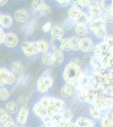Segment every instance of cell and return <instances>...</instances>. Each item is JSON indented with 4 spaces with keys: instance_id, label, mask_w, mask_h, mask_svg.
Masks as SVG:
<instances>
[{
    "instance_id": "23",
    "label": "cell",
    "mask_w": 113,
    "mask_h": 127,
    "mask_svg": "<svg viewBox=\"0 0 113 127\" xmlns=\"http://www.w3.org/2000/svg\"><path fill=\"white\" fill-rule=\"evenodd\" d=\"M75 32L79 36H85L88 33V27L87 25H83V24H79L76 25L75 27Z\"/></svg>"
},
{
    "instance_id": "30",
    "label": "cell",
    "mask_w": 113,
    "mask_h": 127,
    "mask_svg": "<svg viewBox=\"0 0 113 127\" xmlns=\"http://www.w3.org/2000/svg\"><path fill=\"white\" fill-rule=\"evenodd\" d=\"M18 110V105L14 102H9L6 105V111L8 114H14Z\"/></svg>"
},
{
    "instance_id": "35",
    "label": "cell",
    "mask_w": 113,
    "mask_h": 127,
    "mask_svg": "<svg viewBox=\"0 0 113 127\" xmlns=\"http://www.w3.org/2000/svg\"><path fill=\"white\" fill-rule=\"evenodd\" d=\"M9 95L10 93L7 89H5V88H0V100H2V101L7 100L9 98Z\"/></svg>"
},
{
    "instance_id": "47",
    "label": "cell",
    "mask_w": 113,
    "mask_h": 127,
    "mask_svg": "<svg viewBox=\"0 0 113 127\" xmlns=\"http://www.w3.org/2000/svg\"><path fill=\"white\" fill-rule=\"evenodd\" d=\"M57 3H59L60 5L62 6H67V5H68V3H70L69 1H62V0H58L57 1Z\"/></svg>"
},
{
    "instance_id": "4",
    "label": "cell",
    "mask_w": 113,
    "mask_h": 127,
    "mask_svg": "<svg viewBox=\"0 0 113 127\" xmlns=\"http://www.w3.org/2000/svg\"><path fill=\"white\" fill-rule=\"evenodd\" d=\"M3 43L9 48H14L19 43V37L14 32H9V33L5 34Z\"/></svg>"
},
{
    "instance_id": "49",
    "label": "cell",
    "mask_w": 113,
    "mask_h": 127,
    "mask_svg": "<svg viewBox=\"0 0 113 127\" xmlns=\"http://www.w3.org/2000/svg\"><path fill=\"white\" fill-rule=\"evenodd\" d=\"M7 3V0H0V6H3V5H5Z\"/></svg>"
},
{
    "instance_id": "38",
    "label": "cell",
    "mask_w": 113,
    "mask_h": 127,
    "mask_svg": "<svg viewBox=\"0 0 113 127\" xmlns=\"http://www.w3.org/2000/svg\"><path fill=\"white\" fill-rule=\"evenodd\" d=\"M44 3H45V2L42 1V0H34V1H32L31 5L34 9H38L39 8H40L42 4H44Z\"/></svg>"
},
{
    "instance_id": "51",
    "label": "cell",
    "mask_w": 113,
    "mask_h": 127,
    "mask_svg": "<svg viewBox=\"0 0 113 127\" xmlns=\"http://www.w3.org/2000/svg\"><path fill=\"white\" fill-rule=\"evenodd\" d=\"M3 15L2 13H0V24H1L2 20H3Z\"/></svg>"
},
{
    "instance_id": "25",
    "label": "cell",
    "mask_w": 113,
    "mask_h": 127,
    "mask_svg": "<svg viewBox=\"0 0 113 127\" xmlns=\"http://www.w3.org/2000/svg\"><path fill=\"white\" fill-rule=\"evenodd\" d=\"M48 89L49 88L47 87V86L46 85V83H45V81H44V78H43L42 76L40 77L37 81V90H38V92L41 93H46Z\"/></svg>"
},
{
    "instance_id": "50",
    "label": "cell",
    "mask_w": 113,
    "mask_h": 127,
    "mask_svg": "<svg viewBox=\"0 0 113 127\" xmlns=\"http://www.w3.org/2000/svg\"><path fill=\"white\" fill-rule=\"evenodd\" d=\"M4 82H3V81L2 80V78H1V76H0V87H3V85H4Z\"/></svg>"
},
{
    "instance_id": "13",
    "label": "cell",
    "mask_w": 113,
    "mask_h": 127,
    "mask_svg": "<svg viewBox=\"0 0 113 127\" xmlns=\"http://www.w3.org/2000/svg\"><path fill=\"white\" fill-rule=\"evenodd\" d=\"M75 127H94V123L86 118H79L74 124Z\"/></svg>"
},
{
    "instance_id": "15",
    "label": "cell",
    "mask_w": 113,
    "mask_h": 127,
    "mask_svg": "<svg viewBox=\"0 0 113 127\" xmlns=\"http://www.w3.org/2000/svg\"><path fill=\"white\" fill-rule=\"evenodd\" d=\"M101 127H113V112H108L101 120Z\"/></svg>"
},
{
    "instance_id": "10",
    "label": "cell",
    "mask_w": 113,
    "mask_h": 127,
    "mask_svg": "<svg viewBox=\"0 0 113 127\" xmlns=\"http://www.w3.org/2000/svg\"><path fill=\"white\" fill-rule=\"evenodd\" d=\"M29 115V109L27 106H24L20 108L19 114L17 116V120L20 125H24L27 121V118Z\"/></svg>"
},
{
    "instance_id": "18",
    "label": "cell",
    "mask_w": 113,
    "mask_h": 127,
    "mask_svg": "<svg viewBox=\"0 0 113 127\" xmlns=\"http://www.w3.org/2000/svg\"><path fill=\"white\" fill-rule=\"evenodd\" d=\"M73 20H74L75 24H77V25H79V24L87 25L90 22V17L86 15L85 13H84V12L82 11Z\"/></svg>"
},
{
    "instance_id": "45",
    "label": "cell",
    "mask_w": 113,
    "mask_h": 127,
    "mask_svg": "<svg viewBox=\"0 0 113 127\" xmlns=\"http://www.w3.org/2000/svg\"><path fill=\"white\" fill-rule=\"evenodd\" d=\"M4 36H5V34L3 33V30H2L1 28H0V44L3 43V40H4Z\"/></svg>"
},
{
    "instance_id": "22",
    "label": "cell",
    "mask_w": 113,
    "mask_h": 127,
    "mask_svg": "<svg viewBox=\"0 0 113 127\" xmlns=\"http://www.w3.org/2000/svg\"><path fill=\"white\" fill-rule=\"evenodd\" d=\"M13 25V19L10 15H3V20L1 21L0 26L3 28H10Z\"/></svg>"
},
{
    "instance_id": "48",
    "label": "cell",
    "mask_w": 113,
    "mask_h": 127,
    "mask_svg": "<svg viewBox=\"0 0 113 127\" xmlns=\"http://www.w3.org/2000/svg\"><path fill=\"white\" fill-rule=\"evenodd\" d=\"M71 63L74 64L78 65V66H79V64H80V61H79V59H78V58H73Z\"/></svg>"
},
{
    "instance_id": "34",
    "label": "cell",
    "mask_w": 113,
    "mask_h": 127,
    "mask_svg": "<svg viewBox=\"0 0 113 127\" xmlns=\"http://www.w3.org/2000/svg\"><path fill=\"white\" fill-rule=\"evenodd\" d=\"M62 115H63V118L67 120H71V119L73 118V111L70 109H63L62 111Z\"/></svg>"
},
{
    "instance_id": "44",
    "label": "cell",
    "mask_w": 113,
    "mask_h": 127,
    "mask_svg": "<svg viewBox=\"0 0 113 127\" xmlns=\"http://www.w3.org/2000/svg\"><path fill=\"white\" fill-rule=\"evenodd\" d=\"M83 61L86 64H90V61H91V57L90 56V54H85V56L83 57Z\"/></svg>"
},
{
    "instance_id": "5",
    "label": "cell",
    "mask_w": 113,
    "mask_h": 127,
    "mask_svg": "<svg viewBox=\"0 0 113 127\" xmlns=\"http://www.w3.org/2000/svg\"><path fill=\"white\" fill-rule=\"evenodd\" d=\"M79 49L85 53H90L94 49V43L89 37H83L79 40Z\"/></svg>"
},
{
    "instance_id": "32",
    "label": "cell",
    "mask_w": 113,
    "mask_h": 127,
    "mask_svg": "<svg viewBox=\"0 0 113 127\" xmlns=\"http://www.w3.org/2000/svg\"><path fill=\"white\" fill-rule=\"evenodd\" d=\"M90 112L92 117L95 119V120H100L101 119V112H100V110L97 109L95 108H91L90 109Z\"/></svg>"
},
{
    "instance_id": "41",
    "label": "cell",
    "mask_w": 113,
    "mask_h": 127,
    "mask_svg": "<svg viewBox=\"0 0 113 127\" xmlns=\"http://www.w3.org/2000/svg\"><path fill=\"white\" fill-rule=\"evenodd\" d=\"M51 29H52V23L51 22H46V23L43 25L42 30L44 32H49V31H51Z\"/></svg>"
},
{
    "instance_id": "42",
    "label": "cell",
    "mask_w": 113,
    "mask_h": 127,
    "mask_svg": "<svg viewBox=\"0 0 113 127\" xmlns=\"http://www.w3.org/2000/svg\"><path fill=\"white\" fill-rule=\"evenodd\" d=\"M63 50H65V51L70 50L69 43H68V39H63Z\"/></svg>"
},
{
    "instance_id": "43",
    "label": "cell",
    "mask_w": 113,
    "mask_h": 127,
    "mask_svg": "<svg viewBox=\"0 0 113 127\" xmlns=\"http://www.w3.org/2000/svg\"><path fill=\"white\" fill-rule=\"evenodd\" d=\"M77 3L80 6H83V7H88L90 4V1H87V0H79V1H77Z\"/></svg>"
},
{
    "instance_id": "31",
    "label": "cell",
    "mask_w": 113,
    "mask_h": 127,
    "mask_svg": "<svg viewBox=\"0 0 113 127\" xmlns=\"http://www.w3.org/2000/svg\"><path fill=\"white\" fill-rule=\"evenodd\" d=\"M42 62L46 65H52L53 55L51 53H46L42 57Z\"/></svg>"
},
{
    "instance_id": "33",
    "label": "cell",
    "mask_w": 113,
    "mask_h": 127,
    "mask_svg": "<svg viewBox=\"0 0 113 127\" xmlns=\"http://www.w3.org/2000/svg\"><path fill=\"white\" fill-rule=\"evenodd\" d=\"M29 81H30V77H29V75H24H24H22L18 79L17 84L18 85H20V86H25L26 84L29 82Z\"/></svg>"
},
{
    "instance_id": "1",
    "label": "cell",
    "mask_w": 113,
    "mask_h": 127,
    "mask_svg": "<svg viewBox=\"0 0 113 127\" xmlns=\"http://www.w3.org/2000/svg\"><path fill=\"white\" fill-rule=\"evenodd\" d=\"M82 75V71L79 66L73 63H69L65 67L63 71V78L68 84H76Z\"/></svg>"
},
{
    "instance_id": "46",
    "label": "cell",
    "mask_w": 113,
    "mask_h": 127,
    "mask_svg": "<svg viewBox=\"0 0 113 127\" xmlns=\"http://www.w3.org/2000/svg\"><path fill=\"white\" fill-rule=\"evenodd\" d=\"M3 127H17V125L14 122V120H12V121H10L9 123H7L6 125H4Z\"/></svg>"
},
{
    "instance_id": "37",
    "label": "cell",
    "mask_w": 113,
    "mask_h": 127,
    "mask_svg": "<svg viewBox=\"0 0 113 127\" xmlns=\"http://www.w3.org/2000/svg\"><path fill=\"white\" fill-rule=\"evenodd\" d=\"M28 102H29V97L26 95V94H23V95H21L19 97V103L22 106V107L27 106Z\"/></svg>"
},
{
    "instance_id": "54",
    "label": "cell",
    "mask_w": 113,
    "mask_h": 127,
    "mask_svg": "<svg viewBox=\"0 0 113 127\" xmlns=\"http://www.w3.org/2000/svg\"><path fill=\"white\" fill-rule=\"evenodd\" d=\"M0 127H3V126H0Z\"/></svg>"
},
{
    "instance_id": "28",
    "label": "cell",
    "mask_w": 113,
    "mask_h": 127,
    "mask_svg": "<svg viewBox=\"0 0 113 127\" xmlns=\"http://www.w3.org/2000/svg\"><path fill=\"white\" fill-rule=\"evenodd\" d=\"M37 10H38L39 14H40L41 15H42V16H48L51 14V12H52V11H51L50 7H49L47 4H46V3L42 4Z\"/></svg>"
},
{
    "instance_id": "19",
    "label": "cell",
    "mask_w": 113,
    "mask_h": 127,
    "mask_svg": "<svg viewBox=\"0 0 113 127\" xmlns=\"http://www.w3.org/2000/svg\"><path fill=\"white\" fill-rule=\"evenodd\" d=\"M12 120H13V119L8 114L7 111H5L3 108H0V123L6 125L7 123L12 121Z\"/></svg>"
},
{
    "instance_id": "20",
    "label": "cell",
    "mask_w": 113,
    "mask_h": 127,
    "mask_svg": "<svg viewBox=\"0 0 113 127\" xmlns=\"http://www.w3.org/2000/svg\"><path fill=\"white\" fill-rule=\"evenodd\" d=\"M51 46L54 52L57 51H63V38H58V39H52L51 42Z\"/></svg>"
},
{
    "instance_id": "9",
    "label": "cell",
    "mask_w": 113,
    "mask_h": 127,
    "mask_svg": "<svg viewBox=\"0 0 113 127\" xmlns=\"http://www.w3.org/2000/svg\"><path fill=\"white\" fill-rule=\"evenodd\" d=\"M33 112L36 116L40 117L41 119H43L48 115V110L45 108L40 103H37L35 104L33 107Z\"/></svg>"
},
{
    "instance_id": "12",
    "label": "cell",
    "mask_w": 113,
    "mask_h": 127,
    "mask_svg": "<svg viewBox=\"0 0 113 127\" xmlns=\"http://www.w3.org/2000/svg\"><path fill=\"white\" fill-rule=\"evenodd\" d=\"M90 63H91L92 67L94 68V71H100V70L106 69L103 62H102L99 58H97V57H95V56L91 57V61H90Z\"/></svg>"
},
{
    "instance_id": "40",
    "label": "cell",
    "mask_w": 113,
    "mask_h": 127,
    "mask_svg": "<svg viewBox=\"0 0 113 127\" xmlns=\"http://www.w3.org/2000/svg\"><path fill=\"white\" fill-rule=\"evenodd\" d=\"M74 25H75L74 20H71V19H69V18H68V20H65V22H64V26H66L67 28H69V29L73 27V26H74Z\"/></svg>"
},
{
    "instance_id": "14",
    "label": "cell",
    "mask_w": 113,
    "mask_h": 127,
    "mask_svg": "<svg viewBox=\"0 0 113 127\" xmlns=\"http://www.w3.org/2000/svg\"><path fill=\"white\" fill-rule=\"evenodd\" d=\"M53 66L58 67L62 64V63L64 60V55H63V52L60 51H57V52H53Z\"/></svg>"
},
{
    "instance_id": "52",
    "label": "cell",
    "mask_w": 113,
    "mask_h": 127,
    "mask_svg": "<svg viewBox=\"0 0 113 127\" xmlns=\"http://www.w3.org/2000/svg\"><path fill=\"white\" fill-rule=\"evenodd\" d=\"M110 9L113 11V1L112 2V4H111V7H110Z\"/></svg>"
},
{
    "instance_id": "53",
    "label": "cell",
    "mask_w": 113,
    "mask_h": 127,
    "mask_svg": "<svg viewBox=\"0 0 113 127\" xmlns=\"http://www.w3.org/2000/svg\"><path fill=\"white\" fill-rule=\"evenodd\" d=\"M40 127H46V126H40Z\"/></svg>"
},
{
    "instance_id": "55",
    "label": "cell",
    "mask_w": 113,
    "mask_h": 127,
    "mask_svg": "<svg viewBox=\"0 0 113 127\" xmlns=\"http://www.w3.org/2000/svg\"><path fill=\"white\" fill-rule=\"evenodd\" d=\"M20 127H24V126H20Z\"/></svg>"
},
{
    "instance_id": "11",
    "label": "cell",
    "mask_w": 113,
    "mask_h": 127,
    "mask_svg": "<svg viewBox=\"0 0 113 127\" xmlns=\"http://www.w3.org/2000/svg\"><path fill=\"white\" fill-rule=\"evenodd\" d=\"M14 19L18 22L23 23L29 19V12L26 9H19L14 13Z\"/></svg>"
},
{
    "instance_id": "2",
    "label": "cell",
    "mask_w": 113,
    "mask_h": 127,
    "mask_svg": "<svg viewBox=\"0 0 113 127\" xmlns=\"http://www.w3.org/2000/svg\"><path fill=\"white\" fill-rule=\"evenodd\" d=\"M21 48H22V50H23L24 54H25L26 56H32V55L39 53L36 42H24L22 43Z\"/></svg>"
},
{
    "instance_id": "8",
    "label": "cell",
    "mask_w": 113,
    "mask_h": 127,
    "mask_svg": "<svg viewBox=\"0 0 113 127\" xmlns=\"http://www.w3.org/2000/svg\"><path fill=\"white\" fill-rule=\"evenodd\" d=\"M76 92H79V87H78L77 83L76 84H68L67 83L61 90V93L64 97H68V96L73 95L76 93Z\"/></svg>"
},
{
    "instance_id": "36",
    "label": "cell",
    "mask_w": 113,
    "mask_h": 127,
    "mask_svg": "<svg viewBox=\"0 0 113 127\" xmlns=\"http://www.w3.org/2000/svg\"><path fill=\"white\" fill-rule=\"evenodd\" d=\"M105 21L108 23H113V11H112L110 9H107L106 13L105 14Z\"/></svg>"
},
{
    "instance_id": "21",
    "label": "cell",
    "mask_w": 113,
    "mask_h": 127,
    "mask_svg": "<svg viewBox=\"0 0 113 127\" xmlns=\"http://www.w3.org/2000/svg\"><path fill=\"white\" fill-rule=\"evenodd\" d=\"M68 43H69V48L70 50L73 51H78L79 50V39L78 37L73 36V37L68 39Z\"/></svg>"
},
{
    "instance_id": "26",
    "label": "cell",
    "mask_w": 113,
    "mask_h": 127,
    "mask_svg": "<svg viewBox=\"0 0 113 127\" xmlns=\"http://www.w3.org/2000/svg\"><path fill=\"white\" fill-rule=\"evenodd\" d=\"M35 26H36V24L33 20L30 21L29 23L25 24L23 27V30H24V32L25 35H30L33 33L34 30H35Z\"/></svg>"
},
{
    "instance_id": "7",
    "label": "cell",
    "mask_w": 113,
    "mask_h": 127,
    "mask_svg": "<svg viewBox=\"0 0 113 127\" xmlns=\"http://www.w3.org/2000/svg\"><path fill=\"white\" fill-rule=\"evenodd\" d=\"M89 10L90 15H91L92 19L94 18H97L100 17V14L102 12V9L100 7V4H98L97 2L95 1H90V4H89Z\"/></svg>"
},
{
    "instance_id": "39",
    "label": "cell",
    "mask_w": 113,
    "mask_h": 127,
    "mask_svg": "<svg viewBox=\"0 0 113 127\" xmlns=\"http://www.w3.org/2000/svg\"><path fill=\"white\" fill-rule=\"evenodd\" d=\"M42 77L44 78V81L46 83V85L47 86V87L48 88L52 87L53 85V80L50 76H42Z\"/></svg>"
},
{
    "instance_id": "27",
    "label": "cell",
    "mask_w": 113,
    "mask_h": 127,
    "mask_svg": "<svg viewBox=\"0 0 113 127\" xmlns=\"http://www.w3.org/2000/svg\"><path fill=\"white\" fill-rule=\"evenodd\" d=\"M81 10L80 9L77 7V6H73L71 7V9L68 10V16H69V19L71 20H74L78 15L81 13Z\"/></svg>"
},
{
    "instance_id": "6",
    "label": "cell",
    "mask_w": 113,
    "mask_h": 127,
    "mask_svg": "<svg viewBox=\"0 0 113 127\" xmlns=\"http://www.w3.org/2000/svg\"><path fill=\"white\" fill-rule=\"evenodd\" d=\"M94 108H97L99 110L101 109H106L107 107V103H106V97L103 95V94L98 93L97 95H96L95 98L94 100Z\"/></svg>"
},
{
    "instance_id": "16",
    "label": "cell",
    "mask_w": 113,
    "mask_h": 127,
    "mask_svg": "<svg viewBox=\"0 0 113 127\" xmlns=\"http://www.w3.org/2000/svg\"><path fill=\"white\" fill-rule=\"evenodd\" d=\"M63 33V29L60 26H54L51 29V36H52V39H58V38H62Z\"/></svg>"
},
{
    "instance_id": "29",
    "label": "cell",
    "mask_w": 113,
    "mask_h": 127,
    "mask_svg": "<svg viewBox=\"0 0 113 127\" xmlns=\"http://www.w3.org/2000/svg\"><path fill=\"white\" fill-rule=\"evenodd\" d=\"M11 69H12V73H14V74H21L22 72H23L24 68H23L22 64L20 62H14V63L12 64Z\"/></svg>"
},
{
    "instance_id": "3",
    "label": "cell",
    "mask_w": 113,
    "mask_h": 127,
    "mask_svg": "<svg viewBox=\"0 0 113 127\" xmlns=\"http://www.w3.org/2000/svg\"><path fill=\"white\" fill-rule=\"evenodd\" d=\"M0 76L3 81V82L6 84L12 85L15 82V75H14V73H12L6 68L0 69Z\"/></svg>"
},
{
    "instance_id": "17",
    "label": "cell",
    "mask_w": 113,
    "mask_h": 127,
    "mask_svg": "<svg viewBox=\"0 0 113 127\" xmlns=\"http://www.w3.org/2000/svg\"><path fill=\"white\" fill-rule=\"evenodd\" d=\"M91 31L93 32L94 36L98 38H104L106 36V26H98V27L92 28Z\"/></svg>"
},
{
    "instance_id": "24",
    "label": "cell",
    "mask_w": 113,
    "mask_h": 127,
    "mask_svg": "<svg viewBox=\"0 0 113 127\" xmlns=\"http://www.w3.org/2000/svg\"><path fill=\"white\" fill-rule=\"evenodd\" d=\"M36 45H37L38 52L44 53V54L47 53V50H48V48H49V45L47 42H46V41H44V40H40L36 42Z\"/></svg>"
}]
</instances>
